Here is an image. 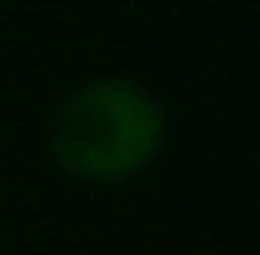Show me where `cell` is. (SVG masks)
<instances>
[{
	"label": "cell",
	"instance_id": "obj_1",
	"mask_svg": "<svg viewBox=\"0 0 260 255\" xmlns=\"http://www.w3.org/2000/svg\"><path fill=\"white\" fill-rule=\"evenodd\" d=\"M165 135L170 115L155 90H145L130 75H90L55 100L45 145L70 180L125 185L155 165Z\"/></svg>",
	"mask_w": 260,
	"mask_h": 255
}]
</instances>
